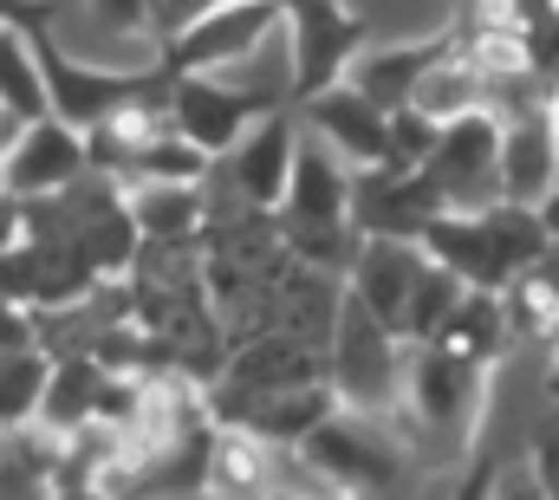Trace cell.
I'll list each match as a JSON object with an SVG mask.
<instances>
[{"label":"cell","mask_w":559,"mask_h":500,"mask_svg":"<svg viewBox=\"0 0 559 500\" xmlns=\"http://www.w3.org/2000/svg\"><path fill=\"white\" fill-rule=\"evenodd\" d=\"M449 215L442 195L429 189L423 169H358V189H352V222L358 235H397V241H423L429 222Z\"/></svg>","instance_id":"cell-11"},{"label":"cell","mask_w":559,"mask_h":500,"mask_svg":"<svg viewBox=\"0 0 559 500\" xmlns=\"http://www.w3.org/2000/svg\"><path fill=\"white\" fill-rule=\"evenodd\" d=\"M33 52H39L46 92H52V118H66L72 130L111 124L124 105H138L143 92L163 79L156 66H131V72H118V66H92V59L66 52L52 26H39V33H33Z\"/></svg>","instance_id":"cell-2"},{"label":"cell","mask_w":559,"mask_h":500,"mask_svg":"<svg viewBox=\"0 0 559 500\" xmlns=\"http://www.w3.org/2000/svg\"><path fill=\"white\" fill-rule=\"evenodd\" d=\"M495 500H554V495H547L540 468L527 462V468H501V475H495Z\"/></svg>","instance_id":"cell-29"},{"label":"cell","mask_w":559,"mask_h":500,"mask_svg":"<svg viewBox=\"0 0 559 500\" xmlns=\"http://www.w3.org/2000/svg\"><path fill=\"white\" fill-rule=\"evenodd\" d=\"M312 475H325L338 495H384V488H397L404 481V455H397V442L371 422V409H332L299 449H293Z\"/></svg>","instance_id":"cell-3"},{"label":"cell","mask_w":559,"mask_h":500,"mask_svg":"<svg viewBox=\"0 0 559 500\" xmlns=\"http://www.w3.org/2000/svg\"><path fill=\"white\" fill-rule=\"evenodd\" d=\"M429 189L442 195L449 215H481L501 202V118L495 111H475V118H455V124L436 130V150L423 163Z\"/></svg>","instance_id":"cell-5"},{"label":"cell","mask_w":559,"mask_h":500,"mask_svg":"<svg viewBox=\"0 0 559 500\" xmlns=\"http://www.w3.org/2000/svg\"><path fill=\"white\" fill-rule=\"evenodd\" d=\"M79 176H92V143L85 130H72L66 118H39L20 130L13 156H7V189L13 195H59Z\"/></svg>","instance_id":"cell-13"},{"label":"cell","mask_w":559,"mask_h":500,"mask_svg":"<svg viewBox=\"0 0 559 500\" xmlns=\"http://www.w3.org/2000/svg\"><path fill=\"white\" fill-rule=\"evenodd\" d=\"M554 130H559V85H554Z\"/></svg>","instance_id":"cell-37"},{"label":"cell","mask_w":559,"mask_h":500,"mask_svg":"<svg viewBox=\"0 0 559 500\" xmlns=\"http://www.w3.org/2000/svg\"><path fill=\"white\" fill-rule=\"evenodd\" d=\"M540 215H547V228H554V241H559V189L547 195V202H540Z\"/></svg>","instance_id":"cell-36"},{"label":"cell","mask_w":559,"mask_h":500,"mask_svg":"<svg viewBox=\"0 0 559 500\" xmlns=\"http://www.w3.org/2000/svg\"><path fill=\"white\" fill-rule=\"evenodd\" d=\"M52 352L46 345H33V352H0V422L7 429H26V422H39V409H46V390H52Z\"/></svg>","instance_id":"cell-23"},{"label":"cell","mask_w":559,"mask_h":500,"mask_svg":"<svg viewBox=\"0 0 559 500\" xmlns=\"http://www.w3.org/2000/svg\"><path fill=\"white\" fill-rule=\"evenodd\" d=\"M7 436H13V429H7V422H0V449H7Z\"/></svg>","instance_id":"cell-38"},{"label":"cell","mask_w":559,"mask_h":500,"mask_svg":"<svg viewBox=\"0 0 559 500\" xmlns=\"http://www.w3.org/2000/svg\"><path fill=\"white\" fill-rule=\"evenodd\" d=\"M26 248V195H13V189H0V253Z\"/></svg>","instance_id":"cell-30"},{"label":"cell","mask_w":559,"mask_h":500,"mask_svg":"<svg viewBox=\"0 0 559 500\" xmlns=\"http://www.w3.org/2000/svg\"><path fill=\"white\" fill-rule=\"evenodd\" d=\"M423 273H429V248L423 241H397V235H365V248L352 260V273H345V286L404 338V325H411V299H417ZM411 345V338H404Z\"/></svg>","instance_id":"cell-12"},{"label":"cell","mask_w":559,"mask_h":500,"mask_svg":"<svg viewBox=\"0 0 559 500\" xmlns=\"http://www.w3.org/2000/svg\"><path fill=\"white\" fill-rule=\"evenodd\" d=\"M20 130H26V118H13V111L0 105V189H7V156H13V143H20Z\"/></svg>","instance_id":"cell-33"},{"label":"cell","mask_w":559,"mask_h":500,"mask_svg":"<svg viewBox=\"0 0 559 500\" xmlns=\"http://www.w3.org/2000/svg\"><path fill=\"white\" fill-rule=\"evenodd\" d=\"M508 338H514L508 293H468V299L455 306L449 332H442V338H429V345H455L462 358H475V365H495V358L508 352Z\"/></svg>","instance_id":"cell-21"},{"label":"cell","mask_w":559,"mask_h":500,"mask_svg":"<svg viewBox=\"0 0 559 500\" xmlns=\"http://www.w3.org/2000/svg\"><path fill=\"white\" fill-rule=\"evenodd\" d=\"M423 248H429V260H442L449 273H462L475 293H508L521 279L508 266V253L495 248V235H488L481 215H436L429 235H423Z\"/></svg>","instance_id":"cell-15"},{"label":"cell","mask_w":559,"mask_h":500,"mask_svg":"<svg viewBox=\"0 0 559 500\" xmlns=\"http://www.w3.org/2000/svg\"><path fill=\"white\" fill-rule=\"evenodd\" d=\"M59 20V0H0V26H20V33H39Z\"/></svg>","instance_id":"cell-28"},{"label":"cell","mask_w":559,"mask_h":500,"mask_svg":"<svg viewBox=\"0 0 559 500\" xmlns=\"http://www.w3.org/2000/svg\"><path fill=\"white\" fill-rule=\"evenodd\" d=\"M286 7V46H293V98H312L371 52L365 20L345 0H280Z\"/></svg>","instance_id":"cell-7"},{"label":"cell","mask_w":559,"mask_h":500,"mask_svg":"<svg viewBox=\"0 0 559 500\" xmlns=\"http://www.w3.org/2000/svg\"><path fill=\"white\" fill-rule=\"evenodd\" d=\"M559 189V130H554V105L534 118L501 124V195L540 209Z\"/></svg>","instance_id":"cell-14"},{"label":"cell","mask_w":559,"mask_h":500,"mask_svg":"<svg viewBox=\"0 0 559 500\" xmlns=\"http://www.w3.org/2000/svg\"><path fill=\"white\" fill-rule=\"evenodd\" d=\"M280 26H286L280 0H222V7H209L202 20H189L182 33H169L156 46V72H169V79H182V72H228V66L254 59Z\"/></svg>","instance_id":"cell-4"},{"label":"cell","mask_w":559,"mask_h":500,"mask_svg":"<svg viewBox=\"0 0 559 500\" xmlns=\"http://www.w3.org/2000/svg\"><path fill=\"white\" fill-rule=\"evenodd\" d=\"M559 13V0H468V13H462V26H475V33H534V26H547Z\"/></svg>","instance_id":"cell-25"},{"label":"cell","mask_w":559,"mask_h":500,"mask_svg":"<svg viewBox=\"0 0 559 500\" xmlns=\"http://www.w3.org/2000/svg\"><path fill=\"white\" fill-rule=\"evenodd\" d=\"M274 449L254 436V429H235V422H222L215 429V449H209V488L222 500H274V462H267Z\"/></svg>","instance_id":"cell-18"},{"label":"cell","mask_w":559,"mask_h":500,"mask_svg":"<svg viewBox=\"0 0 559 500\" xmlns=\"http://www.w3.org/2000/svg\"><path fill=\"white\" fill-rule=\"evenodd\" d=\"M468 293H475V286H468L462 273H449L442 260H429V273H423L417 299H411V325H404V338H411V345L442 338V332H449V319H455V306H462Z\"/></svg>","instance_id":"cell-24"},{"label":"cell","mask_w":559,"mask_h":500,"mask_svg":"<svg viewBox=\"0 0 559 500\" xmlns=\"http://www.w3.org/2000/svg\"><path fill=\"white\" fill-rule=\"evenodd\" d=\"M0 105H7L13 118H26V124L52 118V92H46L33 33H20V26H0Z\"/></svg>","instance_id":"cell-22"},{"label":"cell","mask_w":559,"mask_h":500,"mask_svg":"<svg viewBox=\"0 0 559 500\" xmlns=\"http://www.w3.org/2000/svg\"><path fill=\"white\" fill-rule=\"evenodd\" d=\"M299 136H306L299 111H286V105H280V111H267V118L248 130L228 156H215V163H222V176L235 182V195H241V209H248V215H274L280 202H286Z\"/></svg>","instance_id":"cell-9"},{"label":"cell","mask_w":559,"mask_h":500,"mask_svg":"<svg viewBox=\"0 0 559 500\" xmlns=\"http://www.w3.org/2000/svg\"><path fill=\"white\" fill-rule=\"evenodd\" d=\"M143 241H195L209 222V182H118Z\"/></svg>","instance_id":"cell-17"},{"label":"cell","mask_w":559,"mask_h":500,"mask_svg":"<svg viewBox=\"0 0 559 500\" xmlns=\"http://www.w3.org/2000/svg\"><path fill=\"white\" fill-rule=\"evenodd\" d=\"M495 475H501V468H488V462H481V468H468V481L455 488V500H495Z\"/></svg>","instance_id":"cell-32"},{"label":"cell","mask_w":559,"mask_h":500,"mask_svg":"<svg viewBox=\"0 0 559 500\" xmlns=\"http://www.w3.org/2000/svg\"><path fill=\"white\" fill-rule=\"evenodd\" d=\"M455 39H462V33H429V39H404V46H371V52L352 66V85H358L365 98H378L384 111H404V105L417 98L423 72H429L442 52H455Z\"/></svg>","instance_id":"cell-16"},{"label":"cell","mask_w":559,"mask_h":500,"mask_svg":"<svg viewBox=\"0 0 559 500\" xmlns=\"http://www.w3.org/2000/svg\"><path fill=\"white\" fill-rule=\"evenodd\" d=\"M46 345V325H39V306H20V299H0V352H33Z\"/></svg>","instance_id":"cell-26"},{"label":"cell","mask_w":559,"mask_h":500,"mask_svg":"<svg viewBox=\"0 0 559 500\" xmlns=\"http://www.w3.org/2000/svg\"><path fill=\"white\" fill-rule=\"evenodd\" d=\"M534 468H540V481H547V495L559 500V429H547V436L534 442Z\"/></svg>","instance_id":"cell-31"},{"label":"cell","mask_w":559,"mask_h":500,"mask_svg":"<svg viewBox=\"0 0 559 500\" xmlns=\"http://www.w3.org/2000/svg\"><path fill=\"white\" fill-rule=\"evenodd\" d=\"M169 105H176V130L189 143H202L209 156H228L248 130L274 111L254 92H241L228 72H182V79H169Z\"/></svg>","instance_id":"cell-8"},{"label":"cell","mask_w":559,"mask_h":500,"mask_svg":"<svg viewBox=\"0 0 559 500\" xmlns=\"http://www.w3.org/2000/svg\"><path fill=\"white\" fill-rule=\"evenodd\" d=\"M143 500H222L215 488H182V495H143Z\"/></svg>","instance_id":"cell-35"},{"label":"cell","mask_w":559,"mask_h":500,"mask_svg":"<svg viewBox=\"0 0 559 500\" xmlns=\"http://www.w3.org/2000/svg\"><path fill=\"white\" fill-rule=\"evenodd\" d=\"M299 124L319 130L352 169H384V163H391V111H384L378 98H365L352 79H338V85L299 98Z\"/></svg>","instance_id":"cell-10"},{"label":"cell","mask_w":559,"mask_h":500,"mask_svg":"<svg viewBox=\"0 0 559 500\" xmlns=\"http://www.w3.org/2000/svg\"><path fill=\"white\" fill-rule=\"evenodd\" d=\"M404 365H411V345L345 286V306H338V325H332V345H325V377L338 390L345 409H391L404 396Z\"/></svg>","instance_id":"cell-1"},{"label":"cell","mask_w":559,"mask_h":500,"mask_svg":"<svg viewBox=\"0 0 559 500\" xmlns=\"http://www.w3.org/2000/svg\"><path fill=\"white\" fill-rule=\"evenodd\" d=\"M105 377H111V371H105L92 352H72V358H59V365H52V390H46V409H39V422H46V429H59V436L85 429V422L98 416Z\"/></svg>","instance_id":"cell-20"},{"label":"cell","mask_w":559,"mask_h":500,"mask_svg":"<svg viewBox=\"0 0 559 500\" xmlns=\"http://www.w3.org/2000/svg\"><path fill=\"white\" fill-rule=\"evenodd\" d=\"M52 500H118V495H111L105 481H59V488H52Z\"/></svg>","instance_id":"cell-34"},{"label":"cell","mask_w":559,"mask_h":500,"mask_svg":"<svg viewBox=\"0 0 559 500\" xmlns=\"http://www.w3.org/2000/svg\"><path fill=\"white\" fill-rule=\"evenodd\" d=\"M527 52H534V72L547 79V92L559 85V13L547 20V26H534L527 33Z\"/></svg>","instance_id":"cell-27"},{"label":"cell","mask_w":559,"mask_h":500,"mask_svg":"<svg viewBox=\"0 0 559 500\" xmlns=\"http://www.w3.org/2000/svg\"><path fill=\"white\" fill-rule=\"evenodd\" d=\"M411 111H423L429 124H455V118H475V111H488V79H481V66L462 52V39H455V52H442L429 72H423L417 98H411Z\"/></svg>","instance_id":"cell-19"},{"label":"cell","mask_w":559,"mask_h":500,"mask_svg":"<svg viewBox=\"0 0 559 500\" xmlns=\"http://www.w3.org/2000/svg\"><path fill=\"white\" fill-rule=\"evenodd\" d=\"M481 396H488V365L462 358L455 345H411V365H404V403L429 436H449V442H468L475 436V416H481Z\"/></svg>","instance_id":"cell-6"}]
</instances>
